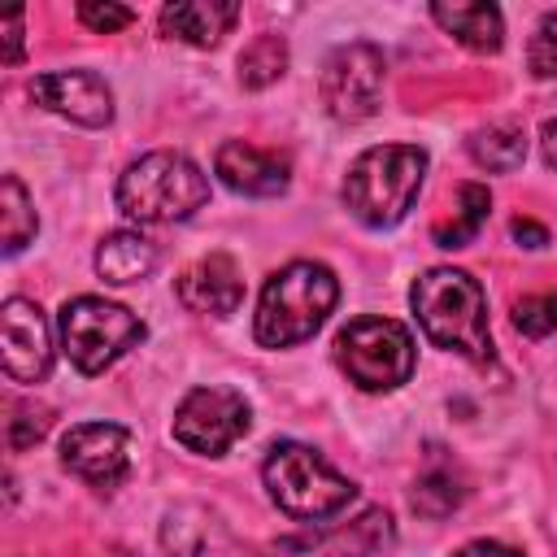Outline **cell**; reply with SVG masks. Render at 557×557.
<instances>
[{"instance_id":"12","label":"cell","mask_w":557,"mask_h":557,"mask_svg":"<svg viewBox=\"0 0 557 557\" xmlns=\"http://www.w3.org/2000/svg\"><path fill=\"white\" fill-rule=\"evenodd\" d=\"M30 100L57 117H70L74 126L100 131L113 122V91L100 74L91 70H52V74H35L30 78Z\"/></svg>"},{"instance_id":"23","label":"cell","mask_w":557,"mask_h":557,"mask_svg":"<svg viewBox=\"0 0 557 557\" xmlns=\"http://www.w3.org/2000/svg\"><path fill=\"white\" fill-rule=\"evenodd\" d=\"M409 500H413V509L422 518H444L466 500V483H461V474L453 466H431V470L418 474Z\"/></svg>"},{"instance_id":"26","label":"cell","mask_w":557,"mask_h":557,"mask_svg":"<svg viewBox=\"0 0 557 557\" xmlns=\"http://www.w3.org/2000/svg\"><path fill=\"white\" fill-rule=\"evenodd\" d=\"M513 326L527 335V339H548L557 331V296L553 292H540V296H522L513 305Z\"/></svg>"},{"instance_id":"3","label":"cell","mask_w":557,"mask_h":557,"mask_svg":"<svg viewBox=\"0 0 557 557\" xmlns=\"http://www.w3.org/2000/svg\"><path fill=\"white\" fill-rule=\"evenodd\" d=\"M335 300H339V278L322 261H287L261 287L252 335L261 348H292L331 318Z\"/></svg>"},{"instance_id":"19","label":"cell","mask_w":557,"mask_h":557,"mask_svg":"<svg viewBox=\"0 0 557 557\" xmlns=\"http://www.w3.org/2000/svg\"><path fill=\"white\" fill-rule=\"evenodd\" d=\"M466 148H470L474 165L505 174V170H518L522 165V157H527V131H522V122H487V126H479L466 139Z\"/></svg>"},{"instance_id":"4","label":"cell","mask_w":557,"mask_h":557,"mask_svg":"<svg viewBox=\"0 0 557 557\" xmlns=\"http://www.w3.org/2000/svg\"><path fill=\"white\" fill-rule=\"evenodd\" d=\"M117 209L139 222V226H161V222H183L196 209H205L209 200V174L174 148H157L144 152L139 161H131L113 187Z\"/></svg>"},{"instance_id":"16","label":"cell","mask_w":557,"mask_h":557,"mask_svg":"<svg viewBox=\"0 0 557 557\" xmlns=\"http://www.w3.org/2000/svg\"><path fill=\"white\" fill-rule=\"evenodd\" d=\"M235 22H239L235 0H174L161 9V35L191 48H218Z\"/></svg>"},{"instance_id":"21","label":"cell","mask_w":557,"mask_h":557,"mask_svg":"<svg viewBox=\"0 0 557 557\" xmlns=\"http://www.w3.org/2000/svg\"><path fill=\"white\" fill-rule=\"evenodd\" d=\"M487 213H492V191L483 183H461L457 187V213H453V222H435L431 235H435L440 248H466L479 235V226L487 222Z\"/></svg>"},{"instance_id":"6","label":"cell","mask_w":557,"mask_h":557,"mask_svg":"<svg viewBox=\"0 0 557 557\" xmlns=\"http://www.w3.org/2000/svg\"><path fill=\"white\" fill-rule=\"evenodd\" d=\"M61 352L78 374H104L122 352H131L144 339V322L104 296H74L57 313Z\"/></svg>"},{"instance_id":"10","label":"cell","mask_w":557,"mask_h":557,"mask_svg":"<svg viewBox=\"0 0 557 557\" xmlns=\"http://www.w3.org/2000/svg\"><path fill=\"white\" fill-rule=\"evenodd\" d=\"M396 535L387 509H366L352 522H313V531L287 535L270 548V557H374Z\"/></svg>"},{"instance_id":"31","label":"cell","mask_w":557,"mask_h":557,"mask_svg":"<svg viewBox=\"0 0 557 557\" xmlns=\"http://www.w3.org/2000/svg\"><path fill=\"white\" fill-rule=\"evenodd\" d=\"M540 152H544V161L557 170V113L544 117V126H540Z\"/></svg>"},{"instance_id":"20","label":"cell","mask_w":557,"mask_h":557,"mask_svg":"<svg viewBox=\"0 0 557 557\" xmlns=\"http://www.w3.org/2000/svg\"><path fill=\"white\" fill-rule=\"evenodd\" d=\"M39 231V218H35V200L30 191L22 187L17 174H4L0 178V252L4 257H17Z\"/></svg>"},{"instance_id":"29","label":"cell","mask_w":557,"mask_h":557,"mask_svg":"<svg viewBox=\"0 0 557 557\" xmlns=\"http://www.w3.org/2000/svg\"><path fill=\"white\" fill-rule=\"evenodd\" d=\"M509 231H513V239L527 244V248H544V244H548V231H544L540 222H531V218H513Z\"/></svg>"},{"instance_id":"9","label":"cell","mask_w":557,"mask_h":557,"mask_svg":"<svg viewBox=\"0 0 557 557\" xmlns=\"http://www.w3.org/2000/svg\"><path fill=\"white\" fill-rule=\"evenodd\" d=\"M248 426H252V405L244 400V392L209 383V387H191L178 400L174 422H170V435L187 453L222 457L239 435H248Z\"/></svg>"},{"instance_id":"13","label":"cell","mask_w":557,"mask_h":557,"mask_svg":"<svg viewBox=\"0 0 557 557\" xmlns=\"http://www.w3.org/2000/svg\"><path fill=\"white\" fill-rule=\"evenodd\" d=\"M0 344H4V374L13 383H44L52 370V331L35 300L9 296L0 309Z\"/></svg>"},{"instance_id":"1","label":"cell","mask_w":557,"mask_h":557,"mask_svg":"<svg viewBox=\"0 0 557 557\" xmlns=\"http://www.w3.org/2000/svg\"><path fill=\"white\" fill-rule=\"evenodd\" d=\"M413 318L435 348L461 352L474 366L492 361V331H487V296L474 274L457 265H431L409 292Z\"/></svg>"},{"instance_id":"5","label":"cell","mask_w":557,"mask_h":557,"mask_svg":"<svg viewBox=\"0 0 557 557\" xmlns=\"http://www.w3.org/2000/svg\"><path fill=\"white\" fill-rule=\"evenodd\" d=\"M261 479L270 500L296 522H326L357 500V483L344 479L318 448L296 440H278L265 453Z\"/></svg>"},{"instance_id":"18","label":"cell","mask_w":557,"mask_h":557,"mask_svg":"<svg viewBox=\"0 0 557 557\" xmlns=\"http://www.w3.org/2000/svg\"><path fill=\"white\" fill-rule=\"evenodd\" d=\"M157 261H161L157 244L148 235H139V231H113L96 248V274L104 283H113V287H126V283L148 278L157 270Z\"/></svg>"},{"instance_id":"15","label":"cell","mask_w":557,"mask_h":557,"mask_svg":"<svg viewBox=\"0 0 557 557\" xmlns=\"http://www.w3.org/2000/svg\"><path fill=\"white\" fill-rule=\"evenodd\" d=\"M174 292H178L183 309L209 313V318H231V313L244 305L239 265H235V257H226V252H209V257L191 261V265L174 278Z\"/></svg>"},{"instance_id":"7","label":"cell","mask_w":557,"mask_h":557,"mask_svg":"<svg viewBox=\"0 0 557 557\" xmlns=\"http://www.w3.org/2000/svg\"><path fill=\"white\" fill-rule=\"evenodd\" d=\"M335 361L361 392H396L409 383L418 348L409 326L396 318H352L335 335Z\"/></svg>"},{"instance_id":"28","label":"cell","mask_w":557,"mask_h":557,"mask_svg":"<svg viewBox=\"0 0 557 557\" xmlns=\"http://www.w3.org/2000/svg\"><path fill=\"white\" fill-rule=\"evenodd\" d=\"M0 30H4V65H17L22 61V30H26V13L17 9V13H9L4 22H0Z\"/></svg>"},{"instance_id":"24","label":"cell","mask_w":557,"mask_h":557,"mask_svg":"<svg viewBox=\"0 0 557 557\" xmlns=\"http://www.w3.org/2000/svg\"><path fill=\"white\" fill-rule=\"evenodd\" d=\"M48 426H52V409H44V405H13L9 409V422H4V440H9V448L13 453H22V448H30V444H39L44 435H48Z\"/></svg>"},{"instance_id":"30","label":"cell","mask_w":557,"mask_h":557,"mask_svg":"<svg viewBox=\"0 0 557 557\" xmlns=\"http://www.w3.org/2000/svg\"><path fill=\"white\" fill-rule=\"evenodd\" d=\"M457 557H518L509 544H496V540H470L466 548H457Z\"/></svg>"},{"instance_id":"8","label":"cell","mask_w":557,"mask_h":557,"mask_svg":"<svg viewBox=\"0 0 557 557\" xmlns=\"http://www.w3.org/2000/svg\"><path fill=\"white\" fill-rule=\"evenodd\" d=\"M383 78H387L383 48H374L366 39L339 44L322 61V78H318L322 109L339 126H357V122H366V117L379 113V104H383Z\"/></svg>"},{"instance_id":"25","label":"cell","mask_w":557,"mask_h":557,"mask_svg":"<svg viewBox=\"0 0 557 557\" xmlns=\"http://www.w3.org/2000/svg\"><path fill=\"white\" fill-rule=\"evenodd\" d=\"M527 70L531 78H557V9H548L535 30H531V44H527Z\"/></svg>"},{"instance_id":"14","label":"cell","mask_w":557,"mask_h":557,"mask_svg":"<svg viewBox=\"0 0 557 557\" xmlns=\"http://www.w3.org/2000/svg\"><path fill=\"white\" fill-rule=\"evenodd\" d=\"M213 174L239 191V196H283L292 183V161L283 152L244 144V139H226L213 152Z\"/></svg>"},{"instance_id":"27","label":"cell","mask_w":557,"mask_h":557,"mask_svg":"<svg viewBox=\"0 0 557 557\" xmlns=\"http://www.w3.org/2000/svg\"><path fill=\"white\" fill-rule=\"evenodd\" d=\"M78 22H83L87 30H96V35H113V30H122V26L135 22V9H126V4L83 0V4H78Z\"/></svg>"},{"instance_id":"11","label":"cell","mask_w":557,"mask_h":557,"mask_svg":"<svg viewBox=\"0 0 557 557\" xmlns=\"http://www.w3.org/2000/svg\"><path fill=\"white\" fill-rule=\"evenodd\" d=\"M61 466L91 487H117L131 470V431L122 422H78L61 435Z\"/></svg>"},{"instance_id":"22","label":"cell","mask_w":557,"mask_h":557,"mask_svg":"<svg viewBox=\"0 0 557 557\" xmlns=\"http://www.w3.org/2000/svg\"><path fill=\"white\" fill-rule=\"evenodd\" d=\"M283 70H287V39L283 35H257L244 52H239V83L248 87V91H261V87H270V83H278L283 78Z\"/></svg>"},{"instance_id":"17","label":"cell","mask_w":557,"mask_h":557,"mask_svg":"<svg viewBox=\"0 0 557 557\" xmlns=\"http://www.w3.org/2000/svg\"><path fill=\"white\" fill-rule=\"evenodd\" d=\"M431 17L444 35H453L461 48H470L479 57L500 52V44H505V17L496 4H444V0H435Z\"/></svg>"},{"instance_id":"2","label":"cell","mask_w":557,"mask_h":557,"mask_svg":"<svg viewBox=\"0 0 557 557\" xmlns=\"http://www.w3.org/2000/svg\"><path fill=\"white\" fill-rule=\"evenodd\" d=\"M426 165H431L426 148H418V144L366 148L344 174V187H339L344 209L370 231H392L413 209L422 178H426Z\"/></svg>"}]
</instances>
